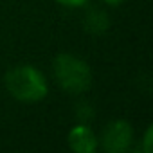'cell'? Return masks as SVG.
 <instances>
[{
    "label": "cell",
    "instance_id": "6da1fadb",
    "mask_svg": "<svg viewBox=\"0 0 153 153\" xmlns=\"http://www.w3.org/2000/svg\"><path fill=\"white\" fill-rule=\"evenodd\" d=\"M6 88L7 92L22 103H38L45 99L49 85L45 76L33 65H16L6 74Z\"/></svg>",
    "mask_w": 153,
    "mask_h": 153
},
{
    "label": "cell",
    "instance_id": "7a4b0ae2",
    "mask_svg": "<svg viewBox=\"0 0 153 153\" xmlns=\"http://www.w3.org/2000/svg\"><path fill=\"white\" fill-rule=\"evenodd\" d=\"M52 70L56 83L70 94H83L92 83V70L88 63L68 52H61L54 58Z\"/></svg>",
    "mask_w": 153,
    "mask_h": 153
},
{
    "label": "cell",
    "instance_id": "3957f363",
    "mask_svg": "<svg viewBox=\"0 0 153 153\" xmlns=\"http://www.w3.org/2000/svg\"><path fill=\"white\" fill-rule=\"evenodd\" d=\"M133 140V131L128 121H112L101 135V144L106 153H124Z\"/></svg>",
    "mask_w": 153,
    "mask_h": 153
},
{
    "label": "cell",
    "instance_id": "277c9868",
    "mask_svg": "<svg viewBox=\"0 0 153 153\" xmlns=\"http://www.w3.org/2000/svg\"><path fill=\"white\" fill-rule=\"evenodd\" d=\"M68 146L76 153H92L97 148V137L87 124H76L68 131Z\"/></svg>",
    "mask_w": 153,
    "mask_h": 153
},
{
    "label": "cell",
    "instance_id": "5b68a950",
    "mask_svg": "<svg viewBox=\"0 0 153 153\" xmlns=\"http://www.w3.org/2000/svg\"><path fill=\"white\" fill-rule=\"evenodd\" d=\"M83 25L90 34H103L110 27V18H108L106 11L99 9V7H90L85 13Z\"/></svg>",
    "mask_w": 153,
    "mask_h": 153
},
{
    "label": "cell",
    "instance_id": "8992f818",
    "mask_svg": "<svg viewBox=\"0 0 153 153\" xmlns=\"http://www.w3.org/2000/svg\"><path fill=\"white\" fill-rule=\"evenodd\" d=\"M76 117H78V121L81 123V124H85L87 121H90L92 117H94V110H92V106L88 105V103H79L78 106H76Z\"/></svg>",
    "mask_w": 153,
    "mask_h": 153
},
{
    "label": "cell",
    "instance_id": "52a82bcc",
    "mask_svg": "<svg viewBox=\"0 0 153 153\" xmlns=\"http://www.w3.org/2000/svg\"><path fill=\"white\" fill-rule=\"evenodd\" d=\"M153 128L149 126L144 133V139H142V151L144 153H151V142H153Z\"/></svg>",
    "mask_w": 153,
    "mask_h": 153
},
{
    "label": "cell",
    "instance_id": "ba28073f",
    "mask_svg": "<svg viewBox=\"0 0 153 153\" xmlns=\"http://www.w3.org/2000/svg\"><path fill=\"white\" fill-rule=\"evenodd\" d=\"M58 4H61V6H67V7H81V6H85L88 0H56Z\"/></svg>",
    "mask_w": 153,
    "mask_h": 153
},
{
    "label": "cell",
    "instance_id": "9c48e42d",
    "mask_svg": "<svg viewBox=\"0 0 153 153\" xmlns=\"http://www.w3.org/2000/svg\"><path fill=\"white\" fill-rule=\"evenodd\" d=\"M105 4H108V6H119L121 2H124V0H103Z\"/></svg>",
    "mask_w": 153,
    "mask_h": 153
}]
</instances>
